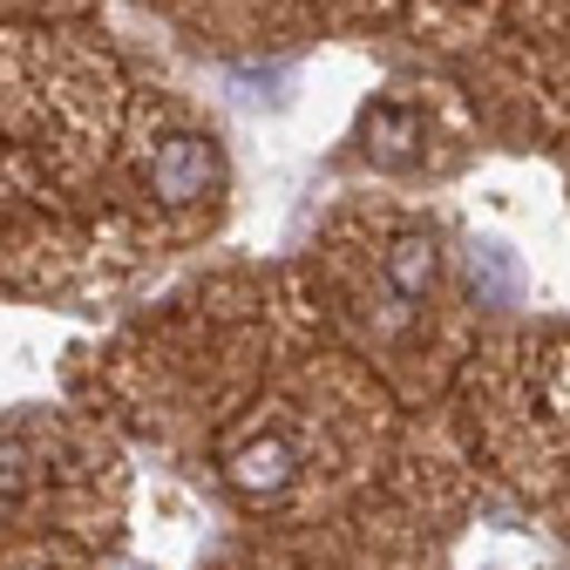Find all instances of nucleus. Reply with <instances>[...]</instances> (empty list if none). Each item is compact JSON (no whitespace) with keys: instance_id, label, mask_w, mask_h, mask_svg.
Wrapping results in <instances>:
<instances>
[{"instance_id":"obj_2","label":"nucleus","mask_w":570,"mask_h":570,"mask_svg":"<svg viewBox=\"0 0 570 570\" xmlns=\"http://www.w3.org/2000/svg\"><path fill=\"white\" fill-rule=\"evenodd\" d=\"M232 489L238 495H252V503H278L285 489H293V475H299V462H293V449H285L278 435H258V442H245L238 455H232Z\"/></svg>"},{"instance_id":"obj_3","label":"nucleus","mask_w":570,"mask_h":570,"mask_svg":"<svg viewBox=\"0 0 570 570\" xmlns=\"http://www.w3.org/2000/svg\"><path fill=\"white\" fill-rule=\"evenodd\" d=\"M435 238H428V232H407V238H394V252H387V285H394V293L401 299H421L428 293V285H435Z\"/></svg>"},{"instance_id":"obj_5","label":"nucleus","mask_w":570,"mask_h":570,"mask_svg":"<svg viewBox=\"0 0 570 570\" xmlns=\"http://www.w3.org/2000/svg\"><path fill=\"white\" fill-rule=\"evenodd\" d=\"M475 293L482 299H517V265H510L503 245H482L475 252Z\"/></svg>"},{"instance_id":"obj_4","label":"nucleus","mask_w":570,"mask_h":570,"mask_svg":"<svg viewBox=\"0 0 570 570\" xmlns=\"http://www.w3.org/2000/svg\"><path fill=\"white\" fill-rule=\"evenodd\" d=\"M361 136H367V157H381V164H407V157H414V136H421V122H414L407 109L381 102V109H367Z\"/></svg>"},{"instance_id":"obj_1","label":"nucleus","mask_w":570,"mask_h":570,"mask_svg":"<svg viewBox=\"0 0 570 570\" xmlns=\"http://www.w3.org/2000/svg\"><path fill=\"white\" fill-rule=\"evenodd\" d=\"M218 170H225L218 164V142L177 129V136L157 142V157H150V197L157 204H197V197H210Z\"/></svg>"}]
</instances>
